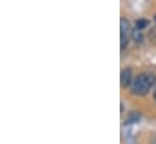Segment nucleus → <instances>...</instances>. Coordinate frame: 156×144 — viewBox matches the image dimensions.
<instances>
[{
    "instance_id": "nucleus-1",
    "label": "nucleus",
    "mask_w": 156,
    "mask_h": 144,
    "mask_svg": "<svg viewBox=\"0 0 156 144\" xmlns=\"http://www.w3.org/2000/svg\"><path fill=\"white\" fill-rule=\"evenodd\" d=\"M155 75L149 74V73L140 74L133 80V82L131 85V91L133 95L145 96L151 90V87L155 85Z\"/></svg>"
},
{
    "instance_id": "nucleus-2",
    "label": "nucleus",
    "mask_w": 156,
    "mask_h": 144,
    "mask_svg": "<svg viewBox=\"0 0 156 144\" xmlns=\"http://www.w3.org/2000/svg\"><path fill=\"white\" fill-rule=\"evenodd\" d=\"M132 27L129 22L126 18H121L120 21V42H121V49H125L129 41V38L132 36Z\"/></svg>"
},
{
    "instance_id": "nucleus-3",
    "label": "nucleus",
    "mask_w": 156,
    "mask_h": 144,
    "mask_svg": "<svg viewBox=\"0 0 156 144\" xmlns=\"http://www.w3.org/2000/svg\"><path fill=\"white\" fill-rule=\"evenodd\" d=\"M132 77H133V75H132V70H131L129 68L122 69L121 76H120L121 86H122L123 88H127L128 86H131V85H132Z\"/></svg>"
},
{
    "instance_id": "nucleus-4",
    "label": "nucleus",
    "mask_w": 156,
    "mask_h": 144,
    "mask_svg": "<svg viewBox=\"0 0 156 144\" xmlns=\"http://www.w3.org/2000/svg\"><path fill=\"white\" fill-rule=\"evenodd\" d=\"M139 117H140V114H139V113H131L129 116L127 117V120L125 121V124H126V125L134 124V122H137V121L139 120Z\"/></svg>"
},
{
    "instance_id": "nucleus-5",
    "label": "nucleus",
    "mask_w": 156,
    "mask_h": 144,
    "mask_svg": "<svg viewBox=\"0 0 156 144\" xmlns=\"http://www.w3.org/2000/svg\"><path fill=\"white\" fill-rule=\"evenodd\" d=\"M132 39H133L136 42H140V41L143 40V34H142L140 29H137V28H136V31L132 32Z\"/></svg>"
},
{
    "instance_id": "nucleus-6",
    "label": "nucleus",
    "mask_w": 156,
    "mask_h": 144,
    "mask_svg": "<svg viewBox=\"0 0 156 144\" xmlns=\"http://www.w3.org/2000/svg\"><path fill=\"white\" fill-rule=\"evenodd\" d=\"M149 26V21H147V20H138L137 22H136V28L137 29H144V28H147Z\"/></svg>"
},
{
    "instance_id": "nucleus-7",
    "label": "nucleus",
    "mask_w": 156,
    "mask_h": 144,
    "mask_svg": "<svg viewBox=\"0 0 156 144\" xmlns=\"http://www.w3.org/2000/svg\"><path fill=\"white\" fill-rule=\"evenodd\" d=\"M154 99L156 101V90H155V93H154Z\"/></svg>"
},
{
    "instance_id": "nucleus-8",
    "label": "nucleus",
    "mask_w": 156,
    "mask_h": 144,
    "mask_svg": "<svg viewBox=\"0 0 156 144\" xmlns=\"http://www.w3.org/2000/svg\"><path fill=\"white\" fill-rule=\"evenodd\" d=\"M155 24H156V16H155Z\"/></svg>"
}]
</instances>
